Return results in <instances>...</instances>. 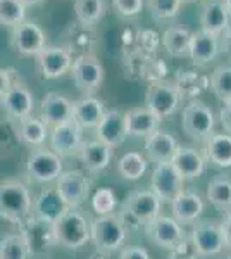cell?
Here are the masks:
<instances>
[{"label": "cell", "mask_w": 231, "mask_h": 259, "mask_svg": "<svg viewBox=\"0 0 231 259\" xmlns=\"http://www.w3.org/2000/svg\"><path fill=\"white\" fill-rule=\"evenodd\" d=\"M114 11L123 18H135L142 12L145 0H112Z\"/></svg>", "instance_id": "7bdbcfd3"}, {"label": "cell", "mask_w": 231, "mask_h": 259, "mask_svg": "<svg viewBox=\"0 0 231 259\" xmlns=\"http://www.w3.org/2000/svg\"><path fill=\"white\" fill-rule=\"evenodd\" d=\"M150 185H152L150 190L159 199L171 202L184 190V180L179 177V173L171 162H161V164H155Z\"/></svg>", "instance_id": "5bb4252c"}, {"label": "cell", "mask_w": 231, "mask_h": 259, "mask_svg": "<svg viewBox=\"0 0 231 259\" xmlns=\"http://www.w3.org/2000/svg\"><path fill=\"white\" fill-rule=\"evenodd\" d=\"M79 159L83 166L90 171V173H100L109 166L112 159V149L109 145L102 144L99 140L83 142L81 150H79Z\"/></svg>", "instance_id": "f1b7e54d"}, {"label": "cell", "mask_w": 231, "mask_h": 259, "mask_svg": "<svg viewBox=\"0 0 231 259\" xmlns=\"http://www.w3.org/2000/svg\"><path fill=\"white\" fill-rule=\"evenodd\" d=\"M31 195L21 182L0 183V216L12 223H23L31 212Z\"/></svg>", "instance_id": "277c9868"}, {"label": "cell", "mask_w": 231, "mask_h": 259, "mask_svg": "<svg viewBox=\"0 0 231 259\" xmlns=\"http://www.w3.org/2000/svg\"><path fill=\"white\" fill-rule=\"evenodd\" d=\"M117 206V197L114 194V190L104 187L99 189L91 197V207L99 216H107V214H114V209Z\"/></svg>", "instance_id": "b9f144b4"}, {"label": "cell", "mask_w": 231, "mask_h": 259, "mask_svg": "<svg viewBox=\"0 0 231 259\" xmlns=\"http://www.w3.org/2000/svg\"><path fill=\"white\" fill-rule=\"evenodd\" d=\"M181 0H147L150 16L155 21H169L178 18L181 12Z\"/></svg>", "instance_id": "ab89813d"}, {"label": "cell", "mask_w": 231, "mask_h": 259, "mask_svg": "<svg viewBox=\"0 0 231 259\" xmlns=\"http://www.w3.org/2000/svg\"><path fill=\"white\" fill-rule=\"evenodd\" d=\"M171 164L174 166V169L178 171L184 182L200 178L207 168L205 157L190 145H178L173 159H171Z\"/></svg>", "instance_id": "ac0fdd59"}, {"label": "cell", "mask_w": 231, "mask_h": 259, "mask_svg": "<svg viewBox=\"0 0 231 259\" xmlns=\"http://www.w3.org/2000/svg\"><path fill=\"white\" fill-rule=\"evenodd\" d=\"M205 161L217 168H231V135L212 133L205 142Z\"/></svg>", "instance_id": "f546056e"}, {"label": "cell", "mask_w": 231, "mask_h": 259, "mask_svg": "<svg viewBox=\"0 0 231 259\" xmlns=\"http://www.w3.org/2000/svg\"><path fill=\"white\" fill-rule=\"evenodd\" d=\"M104 114H106V106L94 95H86L73 102V118L81 128H97Z\"/></svg>", "instance_id": "83f0119b"}, {"label": "cell", "mask_w": 231, "mask_h": 259, "mask_svg": "<svg viewBox=\"0 0 231 259\" xmlns=\"http://www.w3.org/2000/svg\"><path fill=\"white\" fill-rule=\"evenodd\" d=\"M26 171L29 178L38 183L54 182L62 173V157H59L52 150H35L28 157Z\"/></svg>", "instance_id": "2e32d148"}, {"label": "cell", "mask_w": 231, "mask_h": 259, "mask_svg": "<svg viewBox=\"0 0 231 259\" xmlns=\"http://www.w3.org/2000/svg\"><path fill=\"white\" fill-rule=\"evenodd\" d=\"M171 212L181 227L193 225L204 212V199L195 190H183L178 197L171 200Z\"/></svg>", "instance_id": "d6986e66"}, {"label": "cell", "mask_w": 231, "mask_h": 259, "mask_svg": "<svg viewBox=\"0 0 231 259\" xmlns=\"http://www.w3.org/2000/svg\"><path fill=\"white\" fill-rule=\"evenodd\" d=\"M229 14L222 0H209L204 4L200 14V30L219 36L229 26Z\"/></svg>", "instance_id": "4316f807"}, {"label": "cell", "mask_w": 231, "mask_h": 259, "mask_svg": "<svg viewBox=\"0 0 231 259\" xmlns=\"http://www.w3.org/2000/svg\"><path fill=\"white\" fill-rule=\"evenodd\" d=\"M219 50H221L219 36L204 30H199L192 35L188 57H190L195 66H205L219 56Z\"/></svg>", "instance_id": "603a6c76"}, {"label": "cell", "mask_w": 231, "mask_h": 259, "mask_svg": "<svg viewBox=\"0 0 231 259\" xmlns=\"http://www.w3.org/2000/svg\"><path fill=\"white\" fill-rule=\"evenodd\" d=\"M207 199L217 211L226 214L231 211V177L217 175L207 185Z\"/></svg>", "instance_id": "4dcf8cb0"}, {"label": "cell", "mask_w": 231, "mask_h": 259, "mask_svg": "<svg viewBox=\"0 0 231 259\" xmlns=\"http://www.w3.org/2000/svg\"><path fill=\"white\" fill-rule=\"evenodd\" d=\"M56 190L62 197L69 209H76L79 204H83L90 194V180L79 169L62 171L56 180Z\"/></svg>", "instance_id": "7c38bea8"}, {"label": "cell", "mask_w": 231, "mask_h": 259, "mask_svg": "<svg viewBox=\"0 0 231 259\" xmlns=\"http://www.w3.org/2000/svg\"><path fill=\"white\" fill-rule=\"evenodd\" d=\"M12 47L21 57H36L47 47V35L35 21L24 19L23 23L12 28Z\"/></svg>", "instance_id": "8fae6325"}, {"label": "cell", "mask_w": 231, "mask_h": 259, "mask_svg": "<svg viewBox=\"0 0 231 259\" xmlns=\"http://www.w3.org/2000/svg\"><path fill=\"white\" fill-rule=\"evenodd\" d=\"M31 252L21 233H11L0 242V259H29Z\"/></svg>", "instance_id": "74e56055"}, {"label": "cell", "mask_w": 231, "mask_h": 259, "mask_svg": "<svg viewBox=\"0 0 231 259\" xmlns=\"http://www.w3.org/2000/svg\"><path fill=\"white\" fill-rule=\"evenodd\" d=\"M161 202L162 200L152 190H135L126 197L119 218L128 230L145 227L149 221L161 214Z\"/></svg>", "instance_id": "6da1fadb"}, {"label": "cell", "mask_w": 231, "mask_h": 259, "mask_svg": "<svg viewBox=\"0 0 231 259\" xmlns=\"http://www.w3.org/2000/svg\"><path fill=\"white\" fill-rule=\"evenodd\" d=\"M106 12V0H74V14H76L78 23L95 26L104 19Z\"/></svg>", "instance_id": "836d02e7"}, {"label": "cell", "mask_w": 231, "mask_h": 259, "mask_svg": "<svg viewBox=\"0 0 231 259\" xmlns=\"http://www.w3.org/2000/svg\"><path fill=\"white\" fill-rule=\"evenodd\" d=\"M33 216L50 223H56V221L64 214L66 211H69L68 204L62 200L56 189H47L36 197V200L31 206Z\"/></svg>", "instance_id": "d4e9b609"}, {"label": "cell", "mask_w": 231, "mask_h": 259, "mask_svg": "<svg viewBox=\"0 0 231 259\" xmlns=\"http://www.w3.org/2000/svg\"><path fill=\"white\" fill-rule=\"evenodd\" d=\"M36 64L41 76L47 80H56L71 71L73 56L64 47H45L36 56Z\"/></svg>", "instance_id": "e0dca14e"}, {"label": "cell", "mask_w": 231, "mask_h": 259, "mask_svg": "<svg viewBox=\"0 0 231 259\" xmlns=\"http://www.w3.org/2000/svg\"><path fill=\"white\" fill-rule=\"evenodd\" d=\"M2 107L9 114L11 119L21 121L28 116H31L33 109H35V99H33L31 90L24 85L18 78H12L9 90L6 92L2 99Z\"/></svg>", "instance_id": "9a60e30c"}, {"label": "cell", "mask_w": 231, "mask_h": 259, "mask_svg": "<svg viewBox=\"0 0 231 259\" xmlns=\"http://www.w3.org/2000/svg\"><path fill=\"white\" fill-rule=\"evenodd\" d=\"M21 225V235L26 240L28 249L31 254H45L57 244L56 228L54 223L31 216L23 221Z\"/></svg>", "instance_id": "30bf717a"}, {"label": "cell", "mask_w": 231, "mask_h": 259, "mask_svg": "<svg viewBox=\"0 0 231 259\" xmlns=\"http://www.w3.org/2000/svg\"><path fill=\"white\" fill-rule=\"evenodd\" d=\"M178 145V140L171 133L162 132V130H155L152 135H149L145 139V152L147 157L152 162H155V164L171 162Z\"/></svg>", "instance_id": "cb8c5ba5"}, {"label": "cell", "mask_w": 231, "mask_h": 259, "mask_svg": "<svg viewBox=\"0 0 231 259\" xmlns=\"http://www.w3.org/2000/svg\"><path fill=\"white\" fill-rule=\"evenodd\" d=\"M145 235L150 244L161 249L176 250L187 244V233L173 216L159 214L145 225Z\"/></svg>", "instance_id": "8992f818"}, {"label": "cell", "mask_w": 231, "mask_h": 259, "mask_svg": "<svg viewBox=\"0 0 231 259\" xmlns=\"http://www.w3.org/2000/svg\"><path fill=\"white\" fill-rule=\"evenodd\" d=\"M192 250L199 257H216L228 249L219 223L199 220L192 228Z\"/></svg>", "instance_id": "5b68a950"}, {"label": "cell", "mask_w": 231, "mask_h": 259, "mask_svg": "<svg viewBox=\"0 0 231 259\" xmlns=\"http://www.w3.org/2000/svg\"><path fill=\"white\" fill-rule=\"evenodd\" d=\"M128 232L129 230L126 228L119 216H99L90 225V240L95 244L100 254H111L121 249L128 237Z\"/></svg>", "instance_id": "7a4b0ae2"}, {"label": "cell", "mask_w": 231, "mask_h": 259, "mask_svg": "<svg viewBox=\"0 0 231 259\" xmlns=\"http://www.w3.org/2000/svg\"><path fill=\"white\" fill-rule=\"evenodd\" d=\"M11 80H12V71L0 68V102H2L4 95H6V92L9 90Z\"/></svg>", "instance_id": "7dc6e473"}, {"label": "cell", "mask_w": 231, "mask_h": 259, "mask_svg": "<svg viewBox=\"0 0 231 259\" xmlns=\"http://www.w3.org/2000/svg\"><path fill=\"white\" fill-rule=\"evenodd\" d=\"M181 95L174 83L167 81H152L147 89L145 95V107L150 109L154 114L164 119L167 116H173L179 109Z\"/></svg>", "instance_id": "9c48e42d"}, {"label": "cell", "mask_w": 231, "mask_h": 259, "mask_svg": "<svg viewBox=\"0 0 231 259\" xmlns=\"http://www.w3.org/2000/svg\"><path fill=\"white\" fill-rule=\"evenodd\" d=\"M40 119L50 128L73 119V102L57 92H49L41 100Z\"/></svg>", "instance_id": "44dd1931"}, {"label": "cell", "mask_w": 231, "mask_h": 259, "mask_svg": "<svg viewBox=\"0 0 231 259\" xmlns=\"http://www.w3.org/2000/svg\"><path fill=\"white\" fill-rule=\"evenodd\" d=\"M219 227H221L222 235H224L226 245H228V249H231V211L224 214V218L221 220Z\"/></svg>", "instance_id": "c3c4849f"}, {"label": "cell", "mask_w": 231, "mask_h": 259, "mask_svg": "<svg viewBox=\"0 0 231 259\" xmlns=\"http://www.w3.org/2000/svg\"><path fill=\"white\" fill-rule=\"evenodd\" d=\"M21 144L18 124L11 119H0V159H9Z\"/></svg>", "instance_id": "d590c367"}, {"label": "cell", "mask_w": 231, "mask_h": 259, "mask_svg": "<svg viewBox=\"0 0 231 259\" xmlns=\"http://www.w3.org/2000/svg\"><path fill=\"white\" fill-rule=\"evenodd\" d=\"M126 137H128V130H126L124 112L117 109L106 111L104 118L97 124V140L114 149L123 144Z\"/></svg>", "instance_id": "ffe728a7"}, {"label": "cell", "mask_w": 231, "mask_h": 259, "mask_svg": "<svg viewBox=\"0 0 231 259\" xmlns=\"http://www.w3.org/2000/svg\"><path fill=\"white\" fill-rule=\"evenodd\" d=\"M209 87L216 99H219L222 104L231 100V64L217 66L212 71L209 78Z\"/></svg>", "instance_id": "8d00e7d4"}, {"label": "cell", "mask_w": 231, "mask_h": 259, "mask_svg": "<svg viewBox=\"0 0 231 259\" xmlns=\"http://www.w3.org/2000/svg\"><path fill=\"white\" fill-rule=\"evenodd\" d=\"M181 99H197V95L205 89V78L197 74L195 71H183L178 74V81L174 83Z\"/></svg>", "instance_id": "f35d334b"}, {"label": "cell", "mask_w": 231, "mask_h": 259, "mask_svg": "<svg viewBox=\"0 0 231 259\" xmlns=\"http://www.w3.org/2000/svg\"><path fill=\"white\" fill-rule=\"evenodd\" d=\"M71 74H73L76 89L83 92L86 97V95H94L102 87L104 78H106V69H104L102 61L95 54H83V56L73 59Z\"/></svg>", "instance_id": "ba28073f"}, {"label": "cell", "mask_w": 231, "mask_h": 259, "mask_svg": "<svg viewBox=\"0 0 231 259\" xmlns=\"http://www.w3.org/2000/svg\"><path fill=\"white\" fill-rule=\"evenodd\" d=\"M119 259H150L149 250L140 245H129L121 250Z\"/></svg>", "instance_id": "f6af8a7d"}, {"label": "cell", "mask_w": 231, "mask_h": 259, "mask_svg": "<svg viewBox=\"0 0 231 259\" xmlns=\"http://www.w3.org/2000/svg\"><path fill=\"white\" fill-rule=\"evenodd\" d=\"M50 147L59 157L76 156L83 145V128L73 119L62 124L52 126L50 130Z\"/></svg>", "instance_id": "4fadbf2b"}, {"label": "cell", "mask_w": 231, "mask_h": 259, "mask_svg": "<svg viewBox=\"0 0 231 259\" xmlns=\"http://www.w3.org/2000/svg\"><path fill=\"white\" fill-rule=\"evenodd\" d=\"M26 19V7L19 0H0V24L14 28Z\"/></svg>", "instance_id": "60d3db41"}, {"label": "cell", "mask_w": 231, "mask_h": 259, "mask_svg": "<svg viewBox=\"0 0 231 259\" xmlns=\"http://www.w3.org/2000/svg\"><path fill=\"white\" fill-rule=\"evenodd\" d=\"M219 121H221V126L224 130V133L231 135V100L222 104V107L219 111Z\"/></svg>", "instance_id": "bcb514c9"}, {"label": "cell", "mask_w": 231, "mask_h": 259, "mask_svg": "<svg viewBox=\"0 0 231 259\" xmlns=\"http://www.w3.org/2000/svg\"><path fill=\"white\" fill-rule=\"evenodd\" d=\"M222 2H224L226 9H228V14H229V18H231V0H222Z\"/></svg>", "instance_id": "816d5d0a"}, {"label": "cell", "mask_w": 231, "mask_h": 259, "mask_svg": "<svg viewBox=\"0 0 231 259\" xmlns=\"http://www.w3.org/2000/svg\"><path fill=\"white\" fill-rule=\"evenodd\" d=\"M226 259H231V249H229V252L226 254Z\"/></svg>", "instance_id": "11a10c76"}, {"label": "cell", "mask_w": 231, "mask_h": 259, "mask_svg": "<svg viewBox=\"0 0 231 259\" xmlns=\"http://www.w3.org/2000/svg\"><path fill=\"white\" fill-rule=\"evenodd\" d=\"M124 121L129 137H145V139L152 135L155 130H159L162 123V119L147 107H136L124 112Z\"/></svg>", "instance_id": "484cf974"}, {"label": "cell", "mask_w": 231, "mask_h": 259, "mask_svg": "<svg viewBox=\"0 0 231 259\" xmlns=\"http://www.w3.org/2000/svg\"><path fill=\"white\" fill-rule=\"evenodd\" d=\"M90 259H107V257H106V254H100L99 252V254H95V256H91Z\"/></svg>", "instance_id": "f5cc1de1"}, {"label": "cell", "mask_w": 231, "mask_h": 259, "mask_svg": "<svg viewBox=\"0 0 231 259\" xmlns=\"http://www.w3.org/2000/svg\"><path fill=\"white\" fill-rule=\"evenodd\" d=\"M138 50H142V52L145 54H150L154 52L155 49H157V35H155L154 31H142L140 35H138Z\"/></svg>", "instance_id": "ee69618b"}, {"label": "cell", "mask_w": 231, "mask_h": 259, "mask_svg": "<svg viewBox=\"0 0 231 259\" xmlns=\"http://www.w3.org/2000/svg\"><path fill=\"white\" fill-rule=\"evenodd\" d=\"M183 4H193V2H200V0H181Z\"/></svg>", "instance_id": "db71d44e"}, {"label": "cell", "mask_w": 231, "mask_h": 259, "mask_svg": "<svg viewBox=\"0 0 231 259\" xmlns=\"http://www.w3.org/2000/svg\"><path fill=\"white\" fill-rule=\"evenodd\" d=\"M166 259H197V256L193 254V250H192V252H188L187 244H184L183 247H179L176 250H171L169 256H167Z\"/></svg>", "instance_id": "681fc988"}, {"label": "cell", "mask_w": 231, "mask_h": 259, "mask_svg": "<svg viewBox=\"0 0 231 259\" xmlns=\"http://www.w3.org/2000/svg\"><path fill=\"white\" fill-rule=\"evenodd\" d=\"M66 45L64 49L68 50L71 56H83V54H94V49L99 40V33L95 26L90 24L76 23L66 31L64 35Z\"/></svg>", "instance_id": "7402d4cb"}, {"label": "cell", "mask_w": 231, "mask_h": 259, "mask_svg": "<svg viewBox=\"0 0 231 259\" xmlns=\"http://www.w3.org/2000/svg\"><path fill=\"white\" fill-rule=\"evenodd\" d=\"M193 33L187 26H171L162 35V47L171 57L188 56Z\"/></svg>", "instance_id": "1f68e13d"}, {"label": "cell", "mask_w": 231, "mask_h": 259, "mask_svg": "<svg viewBox=\"0 0 231 259\" xmlns=\"http://www.w3.org/2000/svg\"><path fill=\"white\" fill-rule=\"evenodd\" d=\"M57 244L68 249H81L90 242V225L83 212L69 209L54 223Z\"/></svg>", "instance_id": "52a82bcc"}, {"label": "cell", "mask_w": 231, "mask_h": 259, "mask_svg": "<svg viewBox=\"0 0 231 259\" xmlns=\"http://www.w3.org/2000/svg\"><path fill=\"white\" fill-rule=\"evenodd\" d=\"M149 162L140 152H126L117 161V171L124 180L136 182L145 175Z\"/></svg>", "instance_id": "e575fe53"}, {"label": "cell", "mask_w": 231, "mask_h": 259, "mask_svg": "<svg viewBox=\"0 0 231 259\" xmlns=\"http://www.w3.org/2000/svg\"><path fill=\"white\" fill-rule=\"evenodd\" d=\"M18 132L21 142L26 145H33V147H40L49 137L47 124L40 118H33V116L18 121Z\"/></svg>", "instance_id": "d6a6232c"}, {"label": "cell", "mask_w": 231, "mask_h": 259, "mask_svg": "<svg viewBox=\"0 0 231 259\" xmlns=\"http://www.w3.org/2000/svg\"><path fill=\"white\" fill-rule=\"evenodd\" d=\"M21 4H23L24 7H35V6H38V4H41L43 0H19Z\"/></svg>", "instance_id": "f907efd6"}, {"label": "cell", "mask_w": 231, "mask_h": 259, "mask_svg": "<svg viewBox=\"0 0 231 259\" xmlns=\"http://www.w3.org/2000/svg\"><path fill=\"white\" fill-rule=\"evenodd\" d=\"M181 126L192 140L205 144L216 128V116L204 100L192 99L183 107Z\"/></svg>", "instance_id": "3957f363"}]
</instances>
